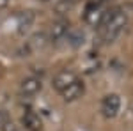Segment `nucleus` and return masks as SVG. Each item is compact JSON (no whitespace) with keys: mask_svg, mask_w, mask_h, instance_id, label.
I'll return each instance as SVG.
<instances>
[{"mask_svg":"<svg viewBox=\"0 0 133 131\" xmlns=\"http://www.w3.org/2000/svg\"><path fill=\"white\" fill-rule=\"evenodd\" d=\"M128 21H130V12L126 11V7H115L112 11H107L101 25L98 27L99 29V39L105 44L114 43L121 36V32L128 25Z\"/></svg>","mask_w":133,"mask_h":131,"instance_id":"1","label":"nucleus"},{"mask_svg":"<svg viewBox=\"0 0 133 131\" xmlns=\"http://www.w3.org/2000/svg\"><path fill=\"white\" fill-rule=\"evenodd\" d=\"M105 14H107V9L103 7V4H94V2H89V5H87V9H85V14H83V18L85 21L92 25V27H99L101 25L103 18H105Z\"/></svg>","mask_w":133,"mask_h":131,"instance_id":"2","label":"nucleus"},{"mask_svg":"<svg viewBox=\"0 0 133 131\" xmlns=\"http://www.w3.org/2000/svg\"><path fill=\"white\" fill-rule=\"evenodd\" d=\"M76 80H78L76 73L64 69V71H59V73L55 74V78H53V83H51V85H53V89H55V91L64 92L69 85H73Z\"/></svg>","mask_w":133,"mask_h":131,"instance_id":"3","label":"nucleus"},{"mask_svg":"<svg viewBox=\"0 0 133 131\" xmlns=\"http://www.w3.org/2000/svg\"><path fill=\"white\" fill-rule=\"evenodd\" d=\"M121 108V98L117 94H107L101 101V112L107 119H112L117 115V112Z\"/></svg>","mask_w":133,"mask_h":131,"instance_id":"4","label":"nucleus"},{"mask_svg":"<svg viewBox=\"0 0 133 131\" xmlns=\"http://www.w3.org/2000/svg\"><path fill=\"white\" fill-rule=\"evenodd\" d=\"M41 89H43V81H41V78H36V76H29V78H25L20 83V94L27 96V98L36 96Z\"/></svg>","mask_w":133,"mask_h":131,"instance_id":"5","label":"nucleus"},{"mask_svg":"<svg viewBox=\"0 0 133 131\" xmlns=\"http://www.w3.org/2000/svg\"><path fill=\"white\" fill-rule=\"evenodd\" d=\"M69 30H71V29H69V21L68 20H59V21H55V23L51 25L50 34H48V39H50L51 43H57V41L68 37Z\"/></svg>","mask_w":133,"mask_h":131,"instance_id":"6","label":"nucleus"},{"mask_svg":"<svg viewBox=\"0 0 133 131\" xmlns=\"http://www.w3.org/2000/svg\"><path fill=\"white\" fill-rule=\"evenodd\" d=\"M83 92H85V85H83V81L76 80L73 85H69L64 92H61V96H62V99L66 101V103H71V101H76L78 98H82Z\"/></svg>","mask_w":133,"mask_h":131,"instance_id":"7","label":"nucleus"},{"mask_svg":"<svg viewBox=\"0 0 133 131\" xmlns=\"http://www.w3.org/2000/svg\"><path fill=\"white\" fill-rule=\"evenodd\" d=\"M34 12L32 11H21L18 12V16H16V27H18V34H27V32L30 30L32 23H34Z\"/></svg>","mask_w":133,"mask_h":131,"instance_id":"8","label":"nucleus"},{"mask_svg":"<svg viewBox=\"0 0 133 131\" xmlns=\"http://www.w3.org/2000/svg\"><path fill=\"white\" fill-rule=\"evenodd\" d=\"M21 122L25 124V128L30 131H39L41 129V119L39 115H36L34 112H27L23 117H21Z\"/></svg>","mask_w":133,"mask_h":131,"instance_id":"9","label":"nucleus"},{"mask_svg":"<svg viewBox=\"0 0 133 131\" xmlns=\"http://www.w3.org/2000/svg\"><path fill=\"white\" fill-rule=\"evenodd\" d=\"M83 41H85V34L82 30H78V29H71L69 34H68V43L71 44V46H82Z\"/></svg>","mask_w":133,"mask_h":131,"instance_id":"10","label":"nucleus"},{"mask_svg":"<svg viewBox=\"0 0 133 131\" xmlns=\"http://www.w3.org/2000/svg\"><path fill=\"white\" fill-rule=\"evenodd\" d=\"M46 43H48V36H46V34H36L30 41V46L34 50H37V48H43Z\"/></svg>","mask_w":133,"mask_h":131,"instance_id":"11","label":"nucleus"},{"mask_svg":"<svg viewBox=\"0 0 133 131\" xmlns=\"http://www.w3.org/2000/svg\"><path fill=\"white\" fill-rule=\"evenodd\" d=\"M76 2H78V0H62L61 4L57 5V11H59V12H68Z\"/></svg>","mask_w":133,"mask_h":131,"instance_id":"12","label":"nucleus"},{"mask_svg":"<svg viewBox=\"0 0 133 131\" xmlns=\"http://www.w3.org/2000/svg\"><path fill=\"white\" fill-rule=\"evenodd\" d=\"M0 131H18V128L14 126V122L9 121V122H5L2 128H0Z\"/></svg>","mask_w":133,"mask_h":131,"instance_id":"13","label":"nucleus"},{"mask_svg":"<svg viewBox=\"0 0 133 131\" xmlns=\"http://www.w3.org/2000/svg\"><path fill=\"white\" fill-rule=\"evenodd\" d=\"M9 115H7V112H4V110H0V128L5 124V122H9Z\"/></svg>","mask_w":133,"mask_h":131,"instance_id":"14","label":"nucleus"},{"mask_svg":"<svg viewBox=\"0 0 133 131\" xmlns=\"http://www.w3.org/2000/svg\"><path fill=\"white\" fill-rule=\"evenodd\" d=\"M94 4H107V2H112V0H91Z\"/></svg>","mask_w":133,"mask_h":131,"instance_id":"15","label":"nucleus"},{"mask_svg":"<svg viewBox=\"0 0 133 131\" xmlns=\"http://www.w3.org/2000/svg\"><path fill=\"white\" fill-rule=\"evenodd\" d=\"M7 4H9V0H0V9H2V7H5Z\"/></svg>","mask_w":133,"mask_h":131,"instance_id":"16","label":"nucleus"},{"mask_svg":"<svg viewBox=\"0 0 133 131\" xmlns=\"http://www.w3.org/2000/svg\"><path fill=\"white\" fill-rule=\"evenodd\" d=\"M39 2H48V0H39Z\"/></svg>","mask_w":133,"mask_h":131,"instance_id":"17","label":"nucleus"}]
</instances>
